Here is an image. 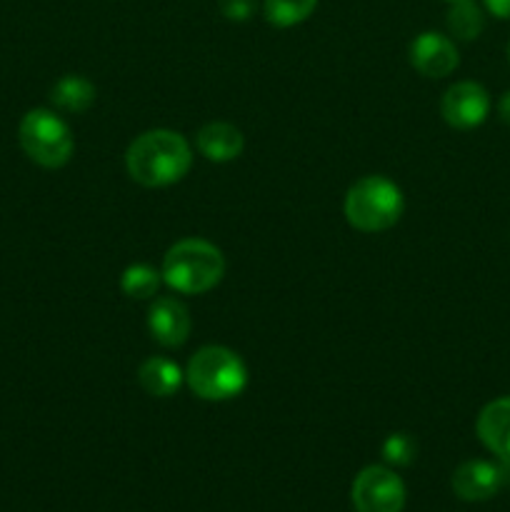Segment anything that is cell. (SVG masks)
I'll use <instances>...</instances> for the list:
<instances>
[{"label": "cell", "mask_w": 510, "mask_h": 512, "mask_svg": "<svg viewBox=\"0 0 510 512\" xmlns=\"http://www.w3.org/2000/svg\"><path fill=\"white\" fill-rule=\"evenodd\" d=\"M315 8H318V0H265L263 3L265 20L275 28L300 25L313 15Z\"/></svg>", "instance_id": "17"}, {"label": "cell", "mask_w": 510, "mask_h": 512, "mask_svg": "<svg viewBox=\"0 0 510 512\" xmlns=\"http://www.w3.org/2000/svg\"><path fill=\"white\" fill-rule=\"evenodd\" d=\"M498 115L505 125H510V90H505L498 100Z\"/></svg>", "instance_id": "21"}, {"label": "cell", "mask_w": 510, "mask_h": 512, "mask_svg": "<svg viewBox=\"0 0 510 512\" xmlns=\"http://www.w3.org/2000/svg\"><path fill=\"white\" fill-rule=\"evenodd\" d=\"M505 55H508V63H510V43H508V50H505Z\"/></svg>", "instance_id": "22"}, {"label": "cell", "mask_w": 510, "mask_h": 512, "mask_svg": "<svg viewBox=\"0 0 510 512\" xmlns=\"http://www.w3.org/2000/svg\"><path fill=\"white\" fill-rule=\"evenodd\" d=\"M410 65L418 70L423 78H448L460 65V53L455 48L453 38L435 30H425L410 43Z\"/></svg>", "instance_id": "8"}, {"label": "cell", "mask_w": 510, "mask_h": 512, "mask_svg": "<svg viewBox=\"0 0 510 512\" xmlns=\"http://www.w3.org/2000/svg\"><path fill=\"white\" fill-rule=\"evenodd\" d=\"M50 100L68 113H85L95 103V85L83 75H63L50 90Z\"/></svg>", "instance_id": "14"}, {"label": "cell", "mask_w": 510, "mask_h": 512, "mask_svg": "<svg viewBox=\"0 0 510 512\" xmlns=\"http://www.w3.org/2000/svg\"><path fill=\"white\" fill-rule=\"evenodd\" d=\"M18 140L23 153L40 168L58 170L73 158V133H70L68 123L53 110L35 108L25 113L20 120Z\"/></svg>", "instance_id": "5"}, {"label": "cell", "mask_w": 510, "mask_h": 512, "mask_svg": "<svg viewBox=\"0 0 510 512\" xmlns=\"http://www.w3.org/2000/svg\"><path fill=\"white\" fill-rule=\"evenodd\" d=\"M190 165L193 148L178 130H145L125 150V170L143 188H168L180 183Z\"/></svg>", "instance_id": "1"}, {"label": "cell", "mask_w": 510, "mask_h": 512, "mask_svg": "<svg viewBox=\"0 0 510 512\" xmlns=\"http://www.w3.org/2000/svg\"><path fill=\"white\" fill-rule=\"evenodd\" d=\"M405 210L403 190L385 175H363L345 193L343 213L350 228L360 233H383Z\"/></svg>", "instance_id": "4"}, {"label": "cell", "mask_w": 510, "mask_h": 512, "mask_svg": "<svg viewBox=\"0 0 510 512\" xmlns=\"http://www.w3.org/2000/svg\"><path fill=\"white\" fill-rule=\"evenodd\" d=\"M160 283H163V275L160 270H155L148 263H133L123 270L120 275V290H123L128 298L135 300H150L158 295Z\"/></svg>", "instance_id": "16"}, {"label": "cell", "mask_w": 510, "mask_h": 512, "mask_svg": "<svg viewBox=\"0 0 510 512\" xmlns=\"http://www.w3.org/2000/svg\"><path fill=\"white\" fill-rule=\"evenodd\" d=\"M505 478H508V468L503 465H495L490 460H468L458 465L450 485H453V493L465 503H485L498 495Z\"/></svg>", "instance_id": "9"}, {"label": "cell", "mask_w": 510, "mask_h": 512, "mask_svg": "<svg viewBox=\"0 0 510 512\" xmlns=\"http://www.w3.org/2000/svg\"><path fill=\"white\" fill-rule=\"evenodd\" d=\"M190 320L188 308L178 298H155L148 310V333L163 348H180L190 338Z\"/></svg>", "instance_id": "10"}, {"label": "cell", "mask_w": 510, "mask_h": 512, "mask_svg": "<svg viewBox=\"0 0 510 512\" xmlns=\"http://www.w3.org/2000/svg\"><path fill=\"white\" fill-rule=\"evenodd\" d=\"M485 10L500 20H510V0H483Z\"/></svg>", "instance_id": "20"}, {"label": "cell", "mask_w": 510, "mask_h": 512, "mask_svg": "<svg viewBox=\"0 0 510 512\" xmlns=\"http://www.w3.org/2000/svg\"><path fill=\"white\" fill-rule=\"evenodd\" d=\"M195 148L210 163H230L240 158L245 148V138L235 125L230 123H208L195 135Z\"/></svg>", "instance_id": "12"}, {"label": "cell", "mask_w": 510, "mask_h": 512, "mask_svg": "<svg viewBox=\"0 0 510 512\" xmlns=\"http://www.w3.org/2000/svg\"><path fill=\"white\" fill-rule=\"evenodd\" d=\"M350 500L355 512H403L405 485L395 470L368 465L355 475Z\"/></svg>", "instance_id": "6"}, {"label": "cell", "mask_w": 510, "mask_h": 512, "mask_svg": "<svg viewBox=\"0 0 510 512\" xmlns=\"http://www.w3.org/2000/svg\"><path fill=\"white\" fill-rule=\"evenodd\" d=\"M418 453L413 435L408 433H393L385 438L383 443V458L388 465H410Z\"/></svg>", "instance_id": "18"}, {"label": "cell", "mask_w": 510, "mask_h": 512, "mask_svg": "<svg viewBox=\"0 0 510 512\" xmlns=\"http://www.w3.org/2000/svg\"><path fill=\"white\" fill-rule=\"evenodd\" d=\"M138 385L150 398H173L185 385V370L175 360L153 355L140 363Z\"/></svg>", "instance_id": "13"}, {"label": "cell", "mask_w": 510, "mask_h": 512, "mask_svg": "<svg viewBox=\"0 0 510 512\" xmlns=\"http://www.w3.org/2000/svg\"><path fill=\"white\" fill-rule=\"evenodd\" d=\"M255 0H220V13L233 23H245L253 15Z\"/></svg>", "instance_id": "19"}, {"label": "cell", "mask_w": 510, "mask_h": 512, "mask_svg": "<svg viewBox=\"0 0 510 512\" xmlns=\"http://www.w3.org/2000/svg\"><path fill=\"white\" fill-rule=\"evenodd\" d=\"M440 115L455 130H473L490 115V95L475 80H458L440 98Z\"/></svg>", "instance_id": "7"}, {"label": "cell", "mask_w": 510, "mask_h": 512, "mask_svg": "<svg viewBox=\"0 0 510 512\" xmlns=\"http://www.w3.org/2000/svg\"><path fill=\"white\" fill-rule=\"evenodd\" d=\"M445 23H448V33L453 35L455 40L470 43V40H475L483 33L485 13L475 0H455V3H450Z\"/></svg>", "instance_id": "15"}, {"label": "cell", "mask_w": 510, "mask_h": 512, "mask_svg": "<svg viewBox=\"0 0 510 512\" xmlns=\"http://www.w3.org/2000/svg\"><path fill=\"white\" fill-rule=\"evenodd\" d=\"M163 283L180 295H203L225 275V258L218 245L203 238H183L163 255Z\"/></svg>", "instance_id": "2"}, {"label": "cell", "mask_w": 510, "mask_h": 512, "mask_svg": "<svg viewBox=\"0 0 510 512\" xmlns=\"http://www.w3.org/2000/svg\"><path fill=\"white\" fill-rule=\"evenodd\" d=\"M448 3H455V0H448Z\"/></svg>", "instance_id": "23"}, {"label": "cell", "mask_w": 510, "mask_h": 512, "mask_svg": "<svg viewBox=\"0 0 510 512\" xmlns=\"http://www.w3.org/2000/svg\"><path fill=\"white\" fill-rule=\"evenodd\" d=\"M478 440L510 468V395L495 398L485 405L475 420Z\"/></svg>", "instance_id": "11"}, {"label": "cell", "mask_w": 510, "mask_h": 512, "mask_svg": "<svg viewBox=\"0 0 510 512\" xmlns=\"http://www.w3.org/2000/svg\"><path fill=\"white\" fill-rule=\"evenodd\" d=\"M185 385L195 398L225 403L248 388V368L235 350L225 345H203L185 365Z\"/></svg>", "instance_id": "3"}]
</instances>
